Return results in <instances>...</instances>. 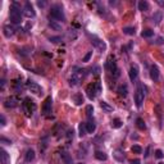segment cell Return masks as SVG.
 <instances>
[{
  "mask_svg": "<svg viewBox=\"0 0 164 164\" xmlns=\"http://www.w3.org/2000/svg\"><path fill=\"white\" fill-rule=\"evenodd\" d=\"M145 92H146L145 85L140 83L139 87H137V90H136V92H135V103H136V107H137V108H141V107H142L144 99H145Z\"/></svg>",
  "mask_w": 164,
  "mask_h": 164,
  "instance_id": "4",
  "label": "cell"
},
{
  "mask_svg": "<svg viewBox=\"0 0 164 164\" xmlns=\"http://www.w3.org/2000/svg\"><path fill=\"white\" fill-rule=\"evenodd\" d=\"M139 10L141 12H146V10H149V3L147 1H139Z\"/></svg>",
  "mask_w": 164,
  "mask_h": 164,
  "instance_id": "28",
  "label": "cell"
},
{
  "mask_svg": "<svg viewBox=\"0 0 164 164\" xmlns=\"http://www.w3.org/2000/svg\"><path fill=\"white\" fill-rule=\"evenodd\" d=\"M86 130H87V132H89V133L95 132V130H96V124H95V122L92 121V118L86 122Z\"/></svg>",
  "mask_w": 164,
  "mask_h": 164,
  "instance_id": "18",
  "label": "cell"
},
{
  "mask_svg": "<svg viewBox=\"0 0 164 164\" xmlns=\"http://www.w3.org/2000/svg\"><path fill=\"white\" fill-rule=\"evenodd\" d=\"M151 19H153V23L154 24H159L160 22H162V19H163V13L162 12H155L153 14Z\"/></svg>",
  "mask_w": 164,
  "mask_h": 164,
  "instance_id": "19",
  "label": "cell"
},
{
  "mask_svg": "<svg viewBox=\"0 0 164 164\" xmlns=\"http://www.w3.org/2000/svg\"><path fill=\"white\" fill-rule=\"evenodd\" d=\"M131 164H140V160H132Z\"/></svg>",
  "mask_w": 164,
  "mask_h": 164,
  "instance_id": "44",
  "label": "cell"
},
{
  "mask_svg": "<svg viewBox=\"0 0 164 164\" xmlns=\"http://www.w3.org/2000/svg\"><path fill=\"white\" fill-rule=\"evenodd\" d=\"M92 114H94V108H92V105H87L86 107V115H87L89 119L92 118Z\"/></svg>",
  "mask_w": 164,
  "mask_h": 164,
  "instance_id": "33",
  "label": "cell"
},
{
  "mask_svg": "<svg viewBox=\"0 0 164 164\" xmlns=\"http://www.w3.org/2000/svg\"><path fill=\"white\" fill-rule=\"evenodd\" d=\"M23 15H26L27 18H35V15H36V13L33 10V6L30 1H27L23 6Z\"/></svg>",
  "mask_w": 164,
  "mask_h": 164,
  "instance_id": "8",
  "label": "cell"
},
{
  "mask_svg": "<svg viewBox=\"0 0 164 164\" xmlns=\"http://www.w3.org/2000/svg\"><path fill=\"white\" fill-rule=\"evenodd\" d=\"M123 33L126 35H130V36H133L136 33V30L133 27H123Z\"/></svg>",
  "mask_w": 164,
  "mask_h": 164,
  "instance_id": "31",
  "label": "cell"
},
{
  "mask_svg": "<svg viewBox=\"0 0 164 164\" xmlns=\"http://www.w3.org/2000/svg\"><path fill=\"white\" fill-rule=\"evenodd\" d=\"M28 89H30V91L32 92V94L35 95H40L41 94V87L40 85L33 81H28Z\"/></svg>",
  "mask_w": 164,
  "mask_h": 164,
  "instance_id": "11",
  "label": "cell"
},
{
  "mask_svg": "<svg viewBox=\"0 0 164 164\" xmlns=\"http://www.w3.org/2000/svg\"><path fill=\"white\" fill-rule=\"evenodd\" d=\"M5 108H15L18 105V100L14 98V96H10V98H8L4 103Z\"/></svg>",
  "mask_w": 164,
  "mask_h": 164,
  "instance_id": "17",
  "label": "cell"
},
{
  "mask_svg": "<svg viewBox=\"0 0 164 164\" xmlns=\"http://www.w3.org/2000/svg\"><path fill=\"white\" fill-rule=\"evenodd\" d=\"M78 164H82V163H78Z\"/></svg>",
  "mask_w": 164,
  "mask_h": 164,
  "instance_id": "48",
  "label": "cell"
},
{
  "mask_svg": "<svg viewBox=\"0 0 164 164\" xmlns=\"http://www.w3.org/2000/svg\"><path fill=\"white\" fill-rule=\"evenodd\" d=\"M22 13L21 12V5L17 1H13L10 5V12H9V17H10L12 23L19 24L22 22Z\"/></svg>",
  "mask_w": 164,
  "mask_h": 164,
  "instance_id": "1",
  "label": "cell"
},
{
  "mask_svg": "<svg viewBox=\"0 0 164 164\" xmlns=\"http://www.w3.org/2000/svg\"><path fill=\"white\" fill-rule=\"evenodd\" d=\"M95 158L98 159V160H101V162H103V160L105 162V160L108 159V155H107V154H105L104 151H100V150H98V151H95Z\"/></svg>",
  "mask_w": 164,
  "mask_h": 164,
  "instance_id": "22",
  "label": "cell"
},
{
  "mask_svg": "<svg viewBox=\"0 0 164 164\" xmlns=\"http://www.w3.org/2000/svg\"><path fill=\"white\" fill-rule=\"evenodd\" d=\"M51 105H53V99H51V96H47V98L45 99L44 105H43V113L45 115L51 113Z\"/></svg>",
  "mask_w": 164,
  "mask_h": 164,
  "instance_id": "9",
  "label": "cell"
},
{
  "mask_svg": "<svg viewBox=\"0 0 164 164\" xmlns=\"http://www.w3.org/2000/svg\"><path fill=\"white\" fill-rule=\"evenodd\" d=\"M131 150H132V153H135V154H141L142 153V147L139 146V145H133L132 147H131Z\"/></svg>",
  "mask_w": 164,
  "mask_h": 164,
  "instance_id": "34",
  "label": "cell"
},
{
  "mask_svg": "<svg viewBox=\"0 0 164 164\" xmlns=\"http://www.w3.org/2000/svg\"><path fill=\"white\" fill-rule=\"evenodd\" d=\"M14 89H15V91L17 92L22 91V90H23V85H22V82H15L14 83Z\"/></svg>",
  "mask_w": 164,
  "mask_h": 164,
  "instance_id": "35",
  "label": "cell"
},
{
  "mask_svg": "<svg viewBox=\"0 0 164 164\" xmlns=\"http://www.w3.org/2000/svg\"><path fill=\"white\" fill-rule=\"evenodd\" d=\"M3 33H4V36L5 37H12L13 35L15 33V30H14V27H12V26H9V24H5L4 27H3Z\"/></svg>",
  "mask_w": 164,
  "mask_h": 164,
  "instance_id": "15",
  "label": "cell"
},
{
  "mask_svg": "<svg viewBox=\"0 0 164 164\" xmlns=\"http://www.w3.org/2000/svg\"><path fill=\"white\" fill-rule=\"evenodd\" d=\"M136 126L139 130L141 131H144V130H146V124H145V122H144L142 118H137L136 119Z\"/></svg>",
  "mask_w": 164,
  "mask_h": 164,
  "instance_id": "27",
  "label": "cell"
},
{
  "mask_svg": "<svg viewBox=\"0 0 164 164\" xmlns=\"http://www.w3.org/2000/svg\"><path fill=\"white\" fill-rule=\"evenodd\" d=\"M164 156V154H163V151L160 149H158V150H155V158H158V159H162Z\"/></svg>",
  "mask_w": 164,
  "mask_h": 164,
  "instance_id": "37",
  "label": "cell"
},
{
  "mask_svg": "<svg viewBox=\"0 0 164 164\" xmlns=\"http://www.w3.org/2000/svg\"><path fill=\"white\" fill-rule=\"evenodd\" d=\"M0 141H1V144H5V145H10V140H6L5 137H1V139H0Z\"/></svg>",
  "mask_w": 164,
  "mask_h": 164,
  "instance_id": "40",
  "label": "cell"
},
{
  "mask_svg": "<svg viewBox=\"0 0 164 164\" xmlns=\"http://www.w3.org/2000/svg\"><path fill=\"white\" fill-rule=\"evenodd\" d=\"M49 26L53 28V30H55V31H60V30H62V26L58 24L57 21H50L49 22Z\"/></svg>",
  "mask_w": 164,
  "mask_h": 164,
  "instance_id": "32",
  "label": "cell"
},
{
  "mask_svg": "<svg viewBox=\"0 0 164 164\" xmlns=\"http://www.w3.org/2000/svg\"><path fill=\"white\" fill-rule=\"evenodd\" d=\"M72 100L75 101L76 105H82V103H83V96H82V94H75V95L72 96Z\"/></svg>",
  "mask_w": 164,
  "mask_h": 164,
  "instance_id": "21",
  "label": "cell"
},
{
  "mask_svg": "<svg viewBox=\"0 0 164 164\" xmlns=\"http://www.w3.org/2000/svg\"><path fill=\"white\" fill-rule=\"evenodd\" d=\"M78 131H80V133H78V136L80 137H83L86 135V132H87V130H86V123H80V126H78Z\"/></svg>",
  "mask_w": 164,
  "mask_h": 164,
  "instance_id": "26",
  "label": "cell"
},
{
  "mask_svg": "<svg viewBox=\"0 0 164 164\" xmlns=\"http://www.w3.org/2000/svg\"><path fill=\"white\" fill-rule=\"evenodd\" d=\"M60 156H62V159L64 160V163H66V164H72V158H70V155H69L68 153L62 151Z\"/></svg>",
  "mask_w": 164,
  "mask_h": 164,
  "instance_id": "25",
  "label": "cell"
},
{
  "mask_svg": "<svg viewBox=\"0 0 164 164\" xmlns=\"http://www.w3.org/2000/svg\"><path fill=\"white\" fill-rule=\"evenodd\" d=\"M91 43H92V45H94V46H95L99 51H105V49H107V45H105V43H104V41H101L100 38L92 37Z\"/></svg>",
  "mask_w": 164,
  "mask_h": 164,
  "instance_id": "10",
  "label": "cell"
},
{
  "mask_svg": "<svg viewBox=\"0 0 164 164\" xmlns=\"http://www.w3.org/2000/svg\"><path fill=\"white\" fill-rule=\"evenodd\" d=\"M118 94H119L121 96H127L128 94V87H127V85H121L119 87H118Z\"/></svg>",
  "mask_w": 164,
  "mask_h": 164,
  "instance_id": "23",
  "label": "cell"
},
{
  "mask_svg": "<svg viewBox=\"0 0 164 164\" xmlns=\"http://www.w3.org/2000/svg\"><path fill=\"white\" fill-rule=\"evenodd\" d=\"M153 35H154V31H153V30H150V28H147V30H144L142 32H141V36L145 37V38L151 37Z\"/></svg>",
  "mask_w": 164,
  "mask_h": 164,
  "instance_id": "30",
  "label": "cell"
},
{
  "mask_svg": "<svg viewBox=\"0 0 164 164\" xmlns=\"http://www.w3.org/2000/svg\"><path fill=\"white\" fill-rule=\"evenodd\" d=\"M156 3H158V4H159V5H162V6H164V1H160V0H158V1H156Z\"/></svg>",
  "mask_w": 164,
  "mask_h": 164,
  "instance_id": "45",
  "label": "cell"
},
{
  "mask_svg": "<svg viewBox=\"0 0 164 164\" xmlns=\"http://www.w3.org/2000/svg\"><path fill=\"white\" fill-rule=\"evenodd\" d=\"M24 159H26V162H32L35 159V150L28 149L24 154Z\"/></svg>",
  "mask_w": 164,
  "mask_h": 164,
  "instance_id": "20",
  "label": "cell"
},
{
  "mask_svg": "<svg viewBox=\"0 0 164 164\" xmlns=\"http://www.w3.org/2000/svg\"><path fill=\"white\" fill-rule=\"evenodd\" d=\"M159 164H164V163H159Z\"/></svg>",
  "mask_w": 164,
  "mask_h": 164,
  "instance_id": "47",
  "label": "cell"
},
{
  "mask_svg": "<svg viewBox=\"0 0 164 164\" xmlns=\"http://www.w3.org/2000/svg\"><path fill=\"white\" fill-rule=\"evenodd\" d=\"M128 76H130V80H131V81H136L137 76H139V68H137L136 64L131 66L130 72H128Z\"/></svg>",
  "mask_w": 164,
  "mask_h": 164,
  "instance_id": "12",
  "label": "cell"
},
{
  "mask_svg": "<svg viewBox=\"0 0 164 164\" xmlns=\"http://www.w3.org/2000/svg\"><path fill=\"white\" fill-rule=\"evenodd\" d=\"M83 77H85V70L83 69H78L77 72H73L72 77L69 78V85L73 86V87H75V86H78L80 83H81Z\"/></svg>",
  "mask_w": 164,
  "mask_h": 164,
  "instance_id": "6",
  "label": "cell"
},
{
  "mask_svg": "<svg viewBox=\"0 0 164 164\" xmlns=\"http://www.w3.org/2000/svg\"><path fill=\"white\" fill-rule=\"evenodd\" d=\"M100 92H101V82L99 80L95 83H90L86 87V94H87V98L90 100H94Z\"/></svg>",
  "mask_w": 164,
  "mask_h": 164,
  "instance_id": "2",
  "label": "cell"
},
{
  "mask_svg": "<svg viewBox=\"0 0 164 164\" xmlns=\"http://www.w3.org/2000/svg\"><path fill=\"white\" fill-rule=\"evenodd\" d=\"M4 86H5V81L4 80H1V89H4Z\"/></svg>",
  "mask_w": 164,
  "mask_h": 164,
  "instance_id": "46",
  "label": "cell"
},
{
  "mask_svg": "<svg viewBox=\"0 0 164 164\" xmlns=\"http://www.w3.org/2000/svg\"><path fill=\"white\" fill-rule=\"evenodd\" d=\"M0 122H1L0 124H1L3 127H4L5 124H6V121H5V117H4V115H1V117H0Z\"/></svg>",
  "mask_w": 164,
  "mask_h": 164,
  "instance_id": "41",
  "label": "cell"
},
{
  "mask_svg": "<svg viewBox=\"0 0 164 164\" xmlns=\"http://www.w3.org/2000/svg\"><path fill=\"white\" fill-rule=\"evenodd\" d=\"M91 70H92V73H94V75H99V73H100V67H99V66H95L94 69H91Z\"/></svg>",
  "mask_w": 164,
  "mask_h": 164,
  "instance_id": "39",
  "label": "cell"
},
{
  "mask_svg": "<svg viewBox=\"0 0 164 164\" xmlns=\"http://www.w3.org/2000/svg\"><path fill=\"white\" fill-rule=\"evenodd\" d=\"M91 55H92V51H89V53L87 54H86V55L85 57H83V62H89V60H90V58H91Z\"/></svg>",
  "mask_w": 164,
  "mask_h": 164,
  "instance_id": "38",
  "label": "cell"
},
{
  "mask_svg": "<svg viewBox=\"0 0 164 164\" xmlns=\"http://www.w3.org/2000/svg\"><path fill=\"white\" fill-rule=\"evenodd\" d=\"M105 68H107L110 73H113L114 77L119 76V69H118V67H117V63H115V60H114V57L110 55L108 58L107 63H105Z\"/></svg>",
  "mask_w": 164,
  "mask_h": 164,
  "instance_id": "7",
  "label": "cell"
},
{
  "mask_svg": "<svg viewBox=\"0 0 164 164\" xmlns=\"http://www.w3.org/2000/svg\"><path fill=\"white\" fill-rule=\"evenodd\" d=\"M67 137H68V140L73 139V131H68V133H67Z\"/></svg>",
  "mask_w": 164,
  "mask_h": 164,
  "instance_id": "42",
  "label": "cell"
},
{
  "mask_svg": "<svg viewBox=\"0 0 164 164\" xmlns=\"http://www.w3.org/2000/svg\"><path fill=\"white\" fill-rule=\"evenodd\" d=\"M110 126L113 127V128H121L122 127V121L119 119V118H114V119L112 121Z\"/></svg>",
  "mask_w": 164,
  "mask_h": 164,
  "instance_id": "29",
  "label": "cell"
},
{
  "mask_svg": "<svg viewBox=\"0 0 164 164\" xmlns=\"http://www.w3.org/2000/svg\"><path fill=\"white\" fill-rule=\"evenodd\" d=\"M50 18L55 19L57 22H64L66 21V15H64V12H63V6L60 4H54L51 5V9H50Z\"/></svg>",
  "mask_w": 164,
  "mask_h": 164,
  "instance_id": "3",
  "label": "cell"
},
{
  "mask_svg": "<svg viewBox=\"0 0 164 164\" xmlns=\"http://www.w3.org/2000/svg\"><path fill=\"white\" fill-rule=\"evenodd\" d=\"M22 109H23L26 115L30 117V115H32V113L36 110V104H35L33 100H31L30 98H26L23 103H22Z\"/></svg>",
  "mask_w": 164,
  "mask_h": 164,
  "instance_id": "5",
  "label": "cell"
},
{
  "mask_svg": "<svg viewBox=\"0 0 164 164\" xmlns=\"http://www.w3.org/2000/svg\"><path fill=\"white\" fill-rule=\"evenodd\" d=\"M100 107L103 110H105V112H108V113H110V112H113V107L112 105H109L107 101H100Z\"/></svg>",
  "mask_w": 164,
  "mask_h": 164,
  "instance_id": "24",
  "label": "cell"
},
{
  "mask_svg": "<svg viewBox=\"0 0 164 164\" xmlns=\"http://www.w3.org/2000/svg\"><path fill=\"white\" fill-rule=\"evenodd\" d=\"M150 77L154 82H158L159 81V69L156 66H151L150 67Z\"/></svg>",
  "mask_w": 164,
  "mask_h": 164,
  "instance_id": "14",
  "label": "cell"
},
{
  "mask_svg": "<svg viewBox=\"0 0 164 164\" xmlns=\"http://www.w3.org/2000/svg\"><path fill=\"white\" fill-rule=\"evenodd\" d=\"M113 158L117 160V162H123L126 159V155H124V151L121 149H115L113 151Z\"/></svg>",
  "mask_w": 164,
  "mask_h": 164,
  "instance_id": "13",
  "label": "cell"
},
{
  "mask_svg": "<svg viewBox=\"0 0 164 164\" xmlns=\"http://www.w3.org/2000/svg\"><path fill=\"white\" fill-rule=\"evenodd\" d=\"M0 162L1 164H10V156L4 149L0 150Z\"/></svg>",
  "mask_w": 164,
  "mask_h": 164,
  "instance_id": "16",
  "label": "cell"
},
{
  "mask_svg": "<svg viewBox=\"0 0 164 164\" xmlns=\"http://www.w3.org/2000/svg\"><path fill=\"white\" fill-rule=\"evenodd\" d=\"M37 5L40 6V8H44V6L46 5V3H45V1H37Z\"/></svg>",
  "mask_w": 164,
  "mask_h": 164,
  "instance_id": "43",
  "label": "cell"
},
{
  "mask_svg": "<svg viewBox=\"0 0 164 164\" xmlns=\"http://www.w3.org/2000/svg\"><path fill=\"white\" fill-rule=\"evenodd\" d=\"M50 41L51 43H54V44L60 43V41H62V37L60 36H53V37H50Z\"/></svg>",
  "mask_w": 164,
  "mask_h": 164,
  "instance_id": "36",
  "label": "cell"
}]
</instances>
